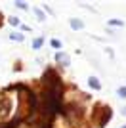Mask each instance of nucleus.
<instances>
[{
	"mask_svg": "<svg viewBox=\"0 0 126 128\" xmlns=\"http://www.w3.org/2000/svg\"><path fill=\"white\" fill-rule=\"evenodd\" d=\"M10 111H12V102L8 100V98L0 100V117H6V115H10Z\"/></svg>",
	"mask_w": 126,
	"mask_h": 128,
	"instance_id": "obj_1",
	"label": "nucleus"
},
{
	"mask_svg": "<svg viewBox=\"0 0 126 128\" xmlns=\"http://www.w3.org/2000/svg\"><path fill=\"white\" fill-rule=\"evenodd\" d=\"M69 25H71V29H74V31H82L84 27V21H80L78 17H71V19H69Z\"/></svg>",
	"mask_w": 126,
	"mask_h": 128,
	"instance_id": "obj_2",
	"label": "nucleus"
},
{
	"mask_svg": "<svg viewBox=\"0 0 126 128\" xmlns=\"http://www.w3.org/2000/svg\"><path fill=\"white\" fill-rule=\"evenodd\" d=\"M88 84L92 86L94 90H101V82L96 78V76H90V78H88Z\"/></svg>",
	"mask_w": 126,
	"mask_h": 128,
	"instance_id": "obj_3",
	"label": "nucleus"
},
{
	"mask_svg": "<svg viewBox=\"0 0 126 128\" xmlns=\"http://www.w3.org/2000/svg\"><path fill=\"white\" fill-rule=\"evenodd\" d=\"M32 12H34V16H36L38 21H46V16H44V12H42L40 8H32Z\"/></svg>",
	"mask_w": 126,
	"mask_h": 128,
	"instance_id": "obj_4",
	"label": "nucleus"
},
{
	"mask_svg": "<svg viewBox=\"0 0 126 128\" xmlns=\"http://www.w3.org/2000/svg\"><path fill=\"white\" fill-rule=\"evenodd\" d=\"M42 44H44V38H34V40H32V50H40L42 48Z\"/></svg>",
	"mask_w": 126,
	"mask_h": 128,
	"instance_id": "obj_5",
	"label": "nucleus"
},
{
	"mask_svg": "<svg viewBox=\"0 0 126 128\" xmlns=\"http://www.w3.org/2000/svg\"><path fill=\"white\" fill-rule=\"evenodd\" d=\"M50 46H52L54 50H61V40H59V38H52V40H50Z\"/></svg>",
	"mask_w": 126,
	"mask_h": 128,
	"instance_id": "obj_6",
	"label": "nucleus"
},
{
	"mask_svg": "<svg viewBox=\"0 0 126 128\" xmlns=\"http://www.w3.org/2000/svg\"><path fill=\"white\" fill-rule=\"evenodd\" d=\"M10 40H17V42H21V40H25V36H23L21 32H12V34H10Z\"/></svg>",
	"mask_w": 126,
	"mask_h": 128,
	"instance_id": "obj_7",
	"label": "nucleus"
},
{
	"mask_svg": "<svg viewBox=\"0 0 126 128\" xmlns=\"http://www.w3.org/2000/svg\"><path fill=\"white\" fill-rule=\"evenodd\" d=\"M109 25H111V27H122L124 23H122L120 19H109Z\"/></svg>",
	"mask_w": 126,
	"mask_h": 128,
	"instance_id": "obj_8",
	"label": "nucleus"
},
{
	"mask_svg": "<svg viewBox=\"0 0 126 128\" xmlns=\"http://www.w3.org/2000/svg\"><path fill=\"white\" fill-rule=\"evenodd\" d=\"M116 96L118 98H126V86H120V88L116 90Z\"/></svg>",
	"mask_w": 126,
	"mask_h": 128,
	"instance_id": "obj_9",
	"label": "nucleus"
},
{
	"mask_svg": "<svg viewBox=\"0 0 126 128\" xmlns=\"http://www.w3.org/2000/svg\"><path fill=\"white\" fill-rule=\"evenodd\" d=\"M16 6H17V8H19V10H29V4H27V2H16Z\"/></svg>",
	"mask_w": 126,
	"mask_h": 128,
	"instance_id": "obj_10",
	"label": "nucleus"
},
{
	"mask_svg": "<svg viewBox=\"0 0 126 128\" xmlns=\"http://www.w3.org/2000/svg\"><path fill=\"white\" fill-rule=\"evenodd\" d=\"M10 25H19V19L17 17H10Z\"/></svg>",
	"mask_w": 126,
	"mask_h": 128,
	"instance_id": "obj_11",
	"label": "nucleus"
},
{
	"mask_svg": "<svg viewBox=\"0 0 126 128\" xmlns=\"http://www.w3.org/2000/svg\"><path fill=\"white\" fill-rule=\"evenodd\" d=\"M21 31H23V32H29V31H31V27H29V25H21Z\"/></svg>",
	"mask_w": 126,
	"mask_h": 128,
	"instance_id": "obj_12",
	"label": "nucleus"
},
{
	"mask_svg": "<svg viewBox=\"0 0 126 128\" xmlns=\"http://www.w3.org/2000/svg\"><path fill=\"white\" fill-rule=\"evenodd\" d=\"M122 115H124V117H126V105L122 107Z\"/></svg>",
	"mask_w": 126,
	"mask_h": 128,
	"instance_id": "obj_13",
	"label": "nucleus"
},
{
	"mask_svg": "<svg viewBox=\"0 0 126 128\" xmlns=\"http://www.w3.org/2000/svg\"><path fill=\"white\" fill-rule=\"evenodd\" d=\"M120 128H126V124H124V126H120Z\"/></svg>",
	"mask_w": 126,
	"mask_h": 128,
	"instance_id": "obj_14",
	"label": "nucleus"
}]
</instances>
